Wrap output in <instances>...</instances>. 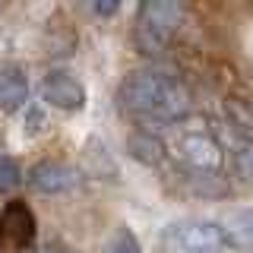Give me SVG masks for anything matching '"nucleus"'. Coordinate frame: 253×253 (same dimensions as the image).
<instances>
[{"instance_id":"obj_1","label":"nucleus","mask_w":253,"mask_h":253,"mask_svg":"<svg viewBox=\"0 0 253 253\" xmlns=\"http://www.w3.org/2000/svg\"><path fill=\"white\" fill-rule=\"evenodd\" d=\"M124 111L149 121H184L190 114V89L177 76L158 73V70H139V73L126 76L121 92H117Z\"/></svg>"},{"instance_id":"obj_2","label":"nucleus","mask_w":253,"mask_h":253,"mask_svg":"<svg viewBox=\"0 0 253 253\" xmlns=\"http://www.w3.org/2000/svg\"><path fill=\"white\" fill-rule=\"evenodd\" d=\"M184 22V3L174 0H146L136 10V44L146 54H158L177 35Z\"/></svg>"},{"instance_id":"obj_3","label":"nucleus","mask_w":253,"mask_h":253,"mask_svg":"<svg viewBox=\"0 0 253 253\" xmlns=\"http://www.w3.org/2000/svg\"><path fill=\"white\" fill-rule=\"evenodd\" d=\"M171 152H174V158H180L196 174H215L221 168V162H225L221 142L209 130H203V126H184V130H177V136L171 139Z\"/></svg>"},{"instance_id":"obj_4","label":"nucleus","mask_w":253,"mask_h":253,"mask_svg":"<svg viewBox=\"0 0 253 253\" xmlns=\"http://www.w3.org/2000/svg\"><path fill=\"white\" fill-rule=\"evenodd\" d=\"M35 241V215L26 203L13 200L0 212V247L10 250H26Z\"/></svg>"},{"instance_id":"obj_5","label":"nucleus","mask_w":253,"mask_h":253,"mask_svg":"<svg viewBox=\"0 0 253 253\" xmlns=\"http://www.w3.org/2000/svg\"><path fill=\"white\" fill-rule=\"evenodd\" d=\"M42 98L57 111H83L85 108V85L67 70H51L42 83Z\"/></svg>"},{"instance_id":"obj_6","label":"nucleus","mask_w":253,"mask_h":253,"mask_svg":"<svg viewBox=\"0 0 253 253\" xmlns=\"http://www.w3.org/2000/svg\"><path fill=\"white\" fill-rule=\"evenodd\" d=\"M26 184L35 190V193L57 196V193H67V190L79 187V171L67 162H38L35 168L29 171Z\"/></svg>"},{"instance_id":"obj_7","label":"nucleus","mask_w":253,"mask_h":253,"mask_svg":"<svg viewBox=\"0 0 253 253\" xmlns=\"http://www.w3.org/2000/svg\"><path fill=\"white\" fill-rule=\"evenodd\" d=\"M29 101V76L19 63H3L0 67V111L16 114Z\"/></svg>"},{"instance_id":"obj_8","label":"nucleus","mask_w":253,"mask_h":253,"mask_svg":"<svg viewBox=\"0 0 253 253\" xmlns=\"http://www.w3.org/2000/svg\"><path fill=\"white\" fill-rule=\"evenodd\" d=\"M174 241L180 244V250H209V247H221L225 237L215 221H187V225L174 228Z\"/></svg>"},{"instance_id":"obj_9","label":"nucleus","mask_w":253,"mask_h":253,"mask_svg":"<svg viewBox=\"0 0 253 253\" xmlns=\"http://www.w3.org/2000/svg\"><path fill=\"white\" fill-rule=\"evenodd\" d=\"M218 228H221V237H225L228 244H234V247H241V250H253V209L234 212V215Z\"/></svg>"},{"instance_id":"obj_10","label":"nucleus","mask_w":253,"mask_h":253,"mask_svg":"<svg viewBox=\"0 0 253 253\" xmlns=\"http://www.w3.org/2000/svg\"><path fill=\"white\" fill-rule=\"evenodd\" d=\"M126 152L136 158V162H142V165H158L165 149H162V142L152 139L149 133H133V136L126 139Z\"/></svg>"},{"instance_id":"obj_11","label":"nucleus","mask_w":253,"mask_h":253,"mask_svg":"<svg viewBox=\"0 0 253 253\" xmlns=\"http://www.w3.org/2000/svg\"><path fill=\"white\" fill-rule=\"evenodd\" d=\"M101 253H142L136 234L130 231V228H117L114 234L108 237V244L101 247Z\"/></svg>"},{"instance_id":"obj_12","label":"nucleus","mask_w":253,"mask_h":253,"mask_svg":"<svg viewBox=\"0 0 253 253\" xmlns=\"http://www.w3.org/2000/svg\"><path fill=\"white\" fill-rule=\"evenodd\" d=\"M234 168L244 180H253V139H237L234 142Z\"/></svg>"},{"instance_id":"obj_13","label":"nucleus","mask_w":253,"mask_h":253,"mask_svg":"<svg viewBox=\"0 0 253 253\" xmlns=\"http://www.w3.org/2000/svg\"><path fill=\"white\" fill-rule=\"evenodd\" d=\"M19 180H22L19 165H16L13 158L0 155V193H10V190H16V187H19Z\"/></svg>"},{"instance_id":"obj_14","label":"nucleus","mask_w":253,"mask_h":253,"mask_svg":"<svg viewBox=\"0 0 253 253\" xmlns=\"http://www.w3.org/2000/svg\"><path fill=\"white\" fill-rule=\"evenodd\" d=\"M42 124H44V111H42V108H29V117H26V133H29V136H35V133L42 130Z\"/></svg>"},{"instance_id":"obj_15","label":"nucleus","mask_w":253,"mask_h":253,"mask_svg":"<svg viewBox=\"0 0 253 253\" xmlns=\"http://www.w3.org/2000/svg\"><path fill=\"white\" fill-rule=\"evenodd\" d=\"M92 10L98 13V16H114L117 10H121V3H95Z\"/></svg>"},{"instance_id":"obj_16","label":"nucleus","mask_w":253,"mask_h":253,"mask_svg":"<svg viewBox=\"0 0 253 253\" xmlns=\"http://www.w3.org/2000/svg\"><path fill=\"white\" fill-rule=\"evenodd\" d=\"M38 253H73V250H70V247H63V244H44V247L38 250Z\"/></svg>"},{"instance_id":"obj_17","label":"nucleus","mask_w":253,"mask_h":253,"mask_svg":"<svg viewBox=\"0 0 253 253\" xmlns=\"http://www.w3.org/2000/svg\"><path fill=\"white\" fill-rule=\"evenodd\" d=\"M180 253H225L221 247H209V250H180Z\"/></svg>"}]
</instances>
